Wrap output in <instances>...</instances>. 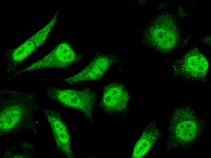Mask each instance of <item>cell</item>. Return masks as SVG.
<instances>
[{"instance_id": "obj_4", "label": "cell", "mask_w": 211, "mask_h": 158, "mask_svg": "<svg viewBox=\"0 0 211 158\" xmlns=\"http://www.w3.org/2000/svg\"><path fill=\"white\" fill-rule=\"evenodd\" d=\"M83 55L78 53L70 43H60L49 53L9 78L10 80L23 73L46 69L68 68L80 61Z\"/></svg>"}, {"instance_id": "obj_8", "label": "cell", "mask_w": 211, "mask_h": 158, "mask_svg": "<svg viewBox=\"0 0 211 158\" xmlns=\"http://www.w3.org/2000/svg\"><path fill=\"white\" fill-rule=\"evenodd\" d=\"M43 111L50 126L58 149L68 157L74 158L70 135L59 112L51 109H45Z\"/></svg>"}, {"instance_id": "obj_7", "label": "cell", "mask_w": 211, "mask_h": 158, "mask_svg": "<svg viewBox=\"0 0 211 158\" xmlns=\"http://www.w3.org/2000/svg\"><path fill=\"white\" fill-rule=\"evenodd\" d=\"M129 99L128 92L124 85L112 82L104 87L99 105L107 113L118 114L126 109Z\"/></svg>"}, {"instance_id": "obj_6", "label": "cell", "mask_w": 211, "mask_h": 158, "mask_svg": "<svg viewBox=\"0 0 211 158\" xmlns=\"http://www.w3.org/2000/svg\"><path fill=\"white\" fill-rule=\"evenodd\" d=\"M116 60L115 55L99 53L79 72L69 77L62 79H50L63 81L67 84L96 80L101 78Z\"/></svg>"}, {"instance_id": "obj_2", "label": "cell", "mask_w": 211, "mask_h": 158, "mask_svg": "<svg viewBox=\"0 0 211 158\" xmlns=\"http://www.w3.org/2000/svg\"><path fill=\"white\" fill-rule=\"evenodd\" d=\"M207 122L190 106L182 105L170 115L167 151L188 149L204 137Z\"/></svg>"}, {"instance_id": "obj_1", "label": "cell", "mask_w": 211, "mask_h": 158, "mask_svg": "<svg viewBox=\"0 0 211 158\" xmlns=\"http://www.w3.org/2000/svg\"><path fill=\"white\" fill-rule=\"evenodd\" d=\"M35 92L5 88L0 91V135H12L26 130L37 132L35 118L39 110Z\"/></svg>"}, {"instance_id": "obj_5", "label": "cell", "mask_w": 211, "mask_h": 158, "mask_svg": "<svg viewBox=\"0 0 211 158\" xmlns=\"http://www.w3.org/2000/svg\"><path fill=\"white\" fill-rule=\"evenodd\" d=\"M58 12L44 26L10 53L6 70L8 73L12 74L17 73L19 64L45 43L57 22Z\"/></svg>"}, {"instance_id": "obj_3", "label": "cell", "mask_w": 211, "mask_h": 158, "mask_svg": "<svg viewBox=\"0 0 211 158\" xmlns=\"http://www.w3.org/2000/svg\"><path fill=\"white\" fill-rule=\"evenodd\" d=\"M45 93L48 99L80 111L94 125L93 114L97 95L91 89L61 88L48 86L45 88Z\"/></svg>"}, {"instance_id": "obj_9", "label": "cell", "mask_w": 211, "mask_h": 158, "mask_svg": "<svg viewBox=\"0 0 211 158\" xmlns=\"http://www.w3.org/2000/svg\"><path fill=\"white\" fill-rule=\"evenodd\" d=\"M208 62L199 52H192L185 57L180 68L174 71L175 76L190 81H201L206 77Z\"/></svg>"}, {"instance_id": "obj_10", "label": "cell", "mask_w": 211, "mask_h": 158, "mask_svg": "<svg viewBox=\"0 0 211 158\" xmlns=\"http://www.w3.org/2000/svg\"><path fill=\"white\" fill-rule=\"evenodd\" d=\"M161 135L156 122L154 120L145 128L141 137L136 143L132 157L140 158L143 156L151 149Z\"/></svg>"}]
</instances>
